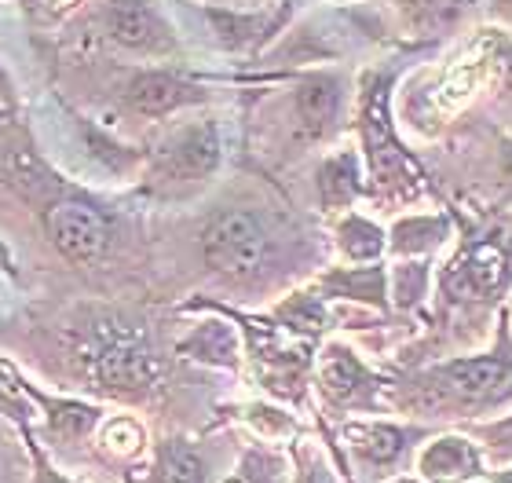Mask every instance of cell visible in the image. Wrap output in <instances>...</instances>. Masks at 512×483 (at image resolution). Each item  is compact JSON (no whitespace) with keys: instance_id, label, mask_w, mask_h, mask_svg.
<instances>
[{"instance_id":"1","label":"cell","mask_w":512,"mask_h":483,"mask_svg":"<svg viewBox=\"0 0 512 483\" xmlns=\"http://www.w3.org/2000/svg\"><path fill=\"white\" fill-rule=\"evenodd\" d=\"M399 403L410 414H432V418H472L505 407L512 403L509 344H498L487 355H465L421 370L406 385Z\"/></svg>"},{"instance_id":"2","label":"cell","mask_w":512,"mask_h":483,"mask_svg":"<svg viewBox=\"0 0 512 483\" xmlns=\"http://www.w3.org/2000/svg\"><path fill=\"white\" fill-rule=\"evenodd\" d=\"M92 377L99 388L121 392V396H136L158 385L161 363L154 348L147 344V333L139 330V322H128L121 315H103L92 322Z\"/></svg>"},{"instance_id":"3","label":"cell","mask_w":512,"mask_h":483,"mask_svg":"<svg viewBox=\"0 0 512 483\" xmlns=\"http://www.w3.org/2000/svg\"><path fill=\"white\" fill-rule=\"evenodd\" d=\"M275 238L271 227L253 209H224L216 213L202 231V253L205 264L224 275V279L249 282L264 275L267 260H271Z\"/></svg>"},{"instance_id":"4","label":"cell","mask_w":512,"mask_h":483,"mask_svg":"<svg viewBox=\"0 0 512 483\" xmlns=\"http://www.w3.org/2000/svg\"><path fill=\"white\" fill-rule=\"evenodd\" d=\"M44 224H48V238L55 242V249L63 257L77 260V264L103 257L110 246V235H114L107 213L92 202H81V198L55 202L44 216Z\"/></svg>"},{"instance_id":"5","label":"cell","mask_w":512,"mask_h":483,"mask_svg":"<svg viewBox=\"0 0 512 483\" xmlns=\"http://www.w3.org/2000/svg\"><path fill=\"white\" fill-rule=\"evenodd\" d=\"M220 165V132L213 121L187 125L154 158V176L161 183H202Z\"/></svg>"},{"instance_id":"6","label":"cell","mask_w":512,"mask_h":483,"mask_svg":"<svg viewBox=\"0 0 512 483\" xmlns=\"http://www.w3.org/2000/svg\"><path fill=\"white\" fill-rule=\"evenodd\" d=\"M388 77L366 81L363 92V132H366V154H370V169H374L377 187H399L406 183L410 158L399 151L392 136V121H388Z\"/></svg>"},{"instance_id":"7","label":"cell","mask_w":512,"mask_h":483,"mask_svg":"<svg viewBox=\"0 0 512 483\" xmlns=\"http://www.w3.org/2000/svg\"><path fill=\"white\" fill-rule=\"evenodd\" d=\"M103 22H107L110 41H118L128 52L165 55L176 48L169 22L161 19V11L150 0H110Z\"/></svg>"},{"instance_id":"8","label":"cell","mask_w":512,"mask_h":483,"mask_svg":"<svg viewBox=\"0 0 512 483\" xmlns=\"http://www.w3.org/2000/svg\"><path fill=\"white\" fill-rule=\"evenodd\" d=\"M205 99V88L187 81V77L172 74V70H139L128 77L125 103L143 118H165L172 110L194 107Z\"/></svg>"},{"instance_id":"9","label":"cell","mask_w":512,"mask_h":483,"mask_svg":"<svg viewBox=\"0 0 512 483\" xmlns=\"http://www.w3.org/2000/svg\"><path fill=\"white\" fill-rule=\"evenodd\" d=\"M344 103V88L333 74H308L293 92V110L304 140H322L337 125Z\"/></svg>"},{"instance_id":"10","label":"cell","mask_w":512,"mask_h":483,"mask_svg":"<svg viewBox=\"0 0 512 483\" xmlns=\"http://www.w3.org/2000/svg\"><path fill=\"white\" fill-rule=\"evenodd\" d=\"M319 381L322 392L333 403H366V399L374 396V377L366 374V366L355 359V352H348L341 344L326 348L319 366Z\"/></svg>"},{"instance_id":"11","label":"cell","mask_w":512,"mask_h":483,"mask_svg":"<svg viewBox=\"0 0 512 483\" xmlns=\"http://www.w3.org/2000/svg\"><path fill=\"white\" fill-rule=\"evenodd\" d=\"M421 473L439 483H461L480 473V451L465 436H439L421 451Z\"/></svg>"},{"instance_id":"12","label":"cell","mask_w":512,"mask_h":483,"mask_svg":"<svg viewBox=\"0 0 512 483\" xmlns=\"http://www.w3.org/2000/svg\"><path fill=\"white\" fill-rule=\"evenodd\" d=\"M363 194V169L355 151L330 154L319 169V198L326 209H348Z\"/></svg>"},{"instance_id":"13","label":"cell","mask_w":512,"mask_h":483,"mask_svg":"<svg viewBox=\"0 0 512 483\" xmlns=\"http://www.w3.org/2000/svg\"><path fill=\"white\" fill-rule=\"evenodd\" d=\"M344 436L352 440V447L363 454L366 462H377V465H388L395 462L399 454L406 451V436L399 425H384V421H363V425H348Z\"/></svg>"},{"instance_id":"14","label":"cell","mask_w":512,"mask_h":483,"mask_svg":"<svg viewBox=\"0 0 512 483\" xmlns=\"http://www.w3.org/2000/svg\"><path fill=\"white\" fill-rule=\"evenodd\" d=\"M158 483H205V465L191 443H183V440L161 443Z\"/></svg>"},{"instance_id":"15","label":"cell","mask_w":512,"mask_h":483,"mask_svg":"<svg viewBox=\"0 0 512 483\" xmlns=\"http://www.w3.org/2000/svg\"><path fill=\"white\" fill-rule=\"evenodd\" d=\"M337 242H341L344 257L363 264V260H377L384 249V231L363 216H344L337 224Z\"/></svg>"},{"instance_id":"16","label":"cell","mask_w":512,"mask_h":483,"mask_svg":"<svg viewBox=\"0 0 512 483\" xmlns=\"http://www.w3.org/2000/svg\"><path fill=\"white\" fill-rule=\"evenodd\" d=\"M337 297H355V301H370L384 304V275L381 268H352V271H337L326 279Z\"/></svg>"},{"instance_id":"17","label":"cell","mask_w":512,"mask_h":483,"mask_svg":"<svg viewBox=\"0 0 512 483\" xmlns=\"http://www.w3.org/2000/svg\"><path fill=\"white\" fill-rule=\"evenodd\" d=\"M183 348L194 352L198 359H209V363H235V337L224 322H205Z\"/></svg>"},{"instance_id":"18","label":"cell","mask_w":512,"mask_h":483,"mask_svg":"<svg viewBox=\"0 0 512 483\" xmlns=\"http://www.w3.org/2000/svg\"><path fill=\"white\" fill-rule=\"evenodd\" d=\"M282 322H286L289 330H308V333H315L322 326V319H326V315H322V304L315 301V297H304V293H300V297H293V301H286L282 304Z\"/></svg>"},{"instance_id":"19","label":"cell","mask_w":512,"mask_h":483,"mask_svg":"<svg viewBox=\"0 0 512 483\" xmlns=\"http://www.w3.org/2000/svg\"><path fill=\"white\" fill-rule=\"evenodd\" d=\"M483 443H487L498 458H512V418L487 425V429H483Z\"/></svg>"},{"instance_id":"20","label":"cell","mask_w":512,"mask_h":483,"mask_svg":"<svg viewBox=\"0 0 512 483\" xmlns=\"http://www.w3.org/2000/svg\"><path fill=\"white\" fill-rule=\"evenodd\" d=\"M297 483H337V480H333V473L322 462H304L300 465Z\"/></svg>"},{"instance_id":"21","label":"cell","mask_w":512,"mask_h":483,"mask_svg":"<svg viewBox=\"0 0 512 483\" xmlns=\"http://www.w3.org/2000/svg\"><path fill=\"white\" fill-rule=\"evenodd\" d=\"M37 483H70V480H63V476H55V473H48V469H41Z\"/></svg>"},{"instance_id":"22","label":"cell","mask_w":512,"mask_h":483,"mask_svg":"<svg viewBox=\"0 0 512 483\" xmlns=\"http://www.w3.org/2000/svg\"><path fill=\"white\" fill-rule=\"evenodd\" d=\"M505 81H509V88H512V52L505 55Z\"/></svg>"},{"instance_id":"23","label":"cell","mask_w":512,"mask_h":483,"mask_svg":"<svg viewBox=\"0 0 512 483\" xmlns=\"http://www.w3.org/2000/svg\"><path fill=\"white\" fill-rule=\"evenodd\" d=\"M505 172H509V176H512V143H509V147H505Z\"/></svg>"},{"instance_id":"24","label":"cell","mask_w":512,"mask_h":483,"mask_svg":"<svg viewBox=\"0 0 512 483\" xmlns=\"http://www.w3.org/2000/svg\"><path fill=\"white\" fill-rule=\"evenodd\" d=\"M0 92H8V74H4V66H0Z\"/></svg>"},{"instance_id":"25","label":"cell","mask_w":512,"mask_h":483,"mask_svg":"<svg viewBox=\"0 0 512 483\" xmlns=\"http://www.w3.org/2000/svg\"><path fill=\"white\" fill-rule=\"evenodd\" d=\"M395 483H417V480H395Z\"/></svg>"},{"instance_id":"26","label":"cell","mask_w":512,"mask_h":483,"mask_svg":"<svg viewBox=\"0 0 512 483\" xmlns=\"http://www.w3.org/2000/svg\"><path fill=\"white\" fill-rule=\"evenodd\" d=\"M509 315H512V312H509Z\"/></svg>"}]
</instances>
